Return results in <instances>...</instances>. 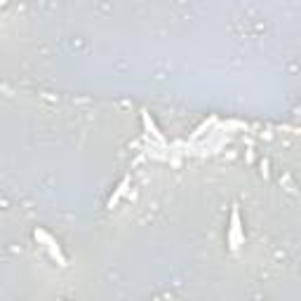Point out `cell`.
<instances>
[{
	"instance_id": "cell-1",
	"label": "cell",
	"mask_w": 301,
	"mask_h": 301,
	"mask_svg": "<svg viewBox=\"0 0 301 301\" xmlns=\"http://www.w3.org/2000/svg\"><path fill=\"white\" fill-rule=\"evenodd\" d=\"M33 235H35V240H38V242L47 249L49 257L57 261V266H62V268L69 266V261H66V257H64V252H62V247H59V242H57V238H52V235H49L47 231H42V228H35Z\"/></svg>"
},
{
	"instance_id": "cell-2",
	"label": "cell",
	"mask_w": 301,
	"mask_h": 301,
	"mask_svg": "<svg viewBox=\"0 0 301 301\" xmlns=\"http://www.w3.org/2000/svg\"><path fill=\"white\" fill-rule=\"evenodd\" d=\"M242 242H245V233H242V224H240V210H238V205H233L231 231H228V247H231V252H238Z\"/></svg>"
},
{
	"instance_id": "cell-3",
	"label": "cell",
	"mask_w": 301,
	"mask_h": 301,
	"mask_svg": "<svg viewBox=\"0 0 301 301\" xmlns=\"http://www.w3.org/2000/svg\"><path fill=\"white\" fill-rule=\"evenodd\" d=\"M127 184H130V179H123V181H120V186L116 188V195L109 200V207H116L118 205V200L123 198V193H125V188H127Z\"/></svg>"
},
{
	"instance_id": "cell-4",
	"label": "cell",
	"mask_w": 301,
	"mask_h": 301,
	"mask_svg": "<svg viewBox=\"0 0 301 301\" xmlns=\"http://www.w3.org/2000/svg\"><path fill=\"white\" fill-rule=\"evenodd\" d=\"M141 118H144L146 130H150V134H153V137H156L158 141H165V137H163V134H160V132H158V127H156V125H153V120H150V118H148V113H144V116H141Z\"/></svg>"
},
{
	"instance_id": "cell-5",
	"label": "cell",
	"mask_w": 301,
	"mask_h": 301,
	"mask_svg": "<svg viewBox=\"0 0 301 301\" xmlns=\"http://www.w3.org/2000/svg\"><path fill=\"white\" fill-rule=\"evenodd\" d=\"M0 7H3V3H0Z\"/></svg>"
},
{
	"instance_id": "cell-6",
	"label": "cell",
	"mask_w": 301,
	"mask_h": 301,
	"mask_svg": "<svg viewBox=\"0 0 301 301\" xmlns=\"http://www.w3.org/2000/svg\"><path fill=\"white\" fill-rule=\"evenodd\" d=\"M59 301H64V299H59Z\"/></svg>"
}]
</instances>
